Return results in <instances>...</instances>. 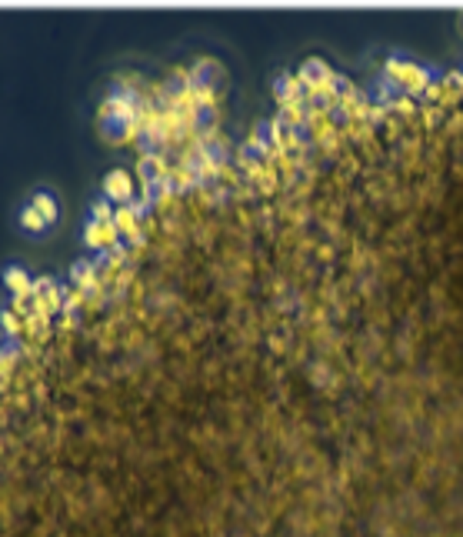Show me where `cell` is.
I'll return each mask as SVG.
<instances>
[{"instance_id": "1", "label": "cell", "mask_w": 463, "mask_h": 537, "mask_svg": "<svg viewBox=\"0 0 463 537\" xmlns=\"http://www.w3.org/2000/svg\"><path fill=\"white\" fill-rule=\"evenodd\" d=\"M3 280H7V287L14 291V297H24V294H33V280L27 277V271H20V267H10L7 274H3Z\"/></svg>"}, {"instance_id": "2", "label": "cell", "mask_w": 463, "mask_h": 537, "mask_svg": "<svg viewBox=\"0 0 463 537\" xmlns=\"http://www.w3.org/2000/svg\"><path fill=\"white\" fill-rule=\"evenodd\" d=\"M30 204L37 207V214L44 217L47 224L57 217V204H54V197H50V194H33V200H30Z\"/></svg>"}, {"instance_id": "3", "label": "cell", "mask_w": 463, "mask_h": 537, "mask_svg": "<svg viewBox=\"0 0 463 537\" xmlns=\"http://www.w3.org/2000/svg\"><path fill=\"white\" fill-rule=\"evenodd\" d=\"M20 224H24V230H30V234H33V230H44L47 220L37 214V207H33V204H27V207L20 211Z\"/></svg>"}, {"instance_id": "4", "label": "cell", "mask_w": 463, "mask_h": 537, "mask_svg": "<svg viewBox=\"0 0 463 537\" xmlns=\"http://www.w3.org/2000/svg\"><path fill=\"white\" fill-rule=\"evenodd\" d=\"M0 321H3V331H7V334H24V317H20V314H14V310H3V314H0Z\"/></svg>"}]
</instances>
